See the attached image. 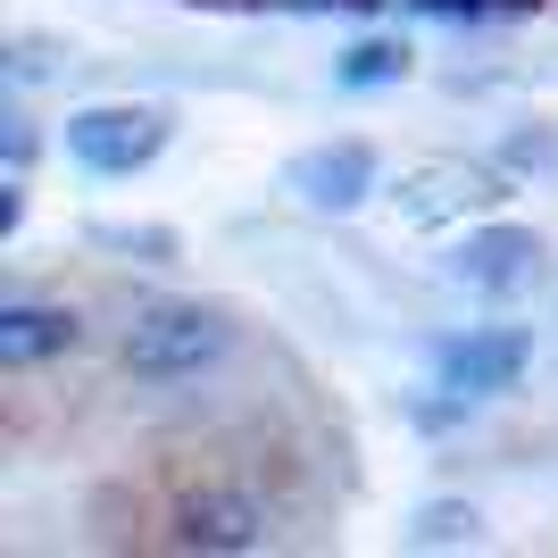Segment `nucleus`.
I'll use <instances>...</instances> for the list:
<instances>
[{
    "mask_svg": "<svg viewBox=\"0 0 558 558\" xmlns=\"http://www.w3.org/2000/svg\"><path fill=\"white\" fill-rule=\"evenodd\" d=\"M233 359V317L209 301H159L117 333V367L134 384H201Z\"/></svg>",
    "mask_w": 558,
    "mask_h": 558,
    "instance_id": "nucleus-2",
    "label": "nucleus"
},
{
    "mask_svg": "<svg viewBox=\"0 0 558 558\" xmlns=\"http://www.w3.org/2000/svg\"><path fill=\"white\" fill-rule=\"evenodd\" d=\"M500 167H509V175H550V167H558V134H550V125H525V134H509Z\"/></svg>",
    "mask_w": 558,
    "mask_h": 558,
    "instance_id": "nucleus-12",
    "label": "nucleus"
},
{
    "mask_svg": "<svg viewBox=\"0 0 558 558\" xmlns=\"http://www.w3.org/2000/svg\"><path fill=\"white\" fill-rule=\"evenodd\" d=\"M93 251L142 258V267H175V233L167 226H93Z\"/></svg>",
    "mask_w": 558,
    "mask_h": 558,
    "instance_id": "nucleus-11",
    "label": "nucleus"
},
{
    "mask_svg": "<svg viewBox=\"0 0 558 558\" xmlns=\"http://www.w3.org/2000/svg\"><path fill=\"white\" fill-rule=\"evenodd\" d=\"M492 201H509V167H484V159H417V167H400V184H392L400 226H417V233L466 226Z\"/></svg>",
    "mask_w": 558,
    "mask_h": 558,
    "instance_id": "nucleus-3",
    "label": "nucleus"
},
{
    "mask_svg": "<svg viewBox=\"0 0 558 558\" xmlns=\"http://www.w3.org/2000/svg\"><path fill=\"white\" fill-rule=\"evenodd\" d=\"M75 342H84V326H75L68 301H0V367L9 375L50 367V359H68Z\"/></svg>",
    "mask_w": 558,
    "mask_h": 558,
    "instance_id": "nucleus-8",
    "label": "nucleus"
},
{
    "mask_svg": "<svg viewBox=\"0 0 558 558\" xmlns=\"http://www.w3.org/2000/svg\"><path fill=\"white\" fill-rule=\"evenodd\" d=\"M167 109L150 100H93V109L68 117V159L84 175H142V167L167 150Z\"/></svg>",
    "mask_w": 558,
    "mask_h": 558,
    "instance_id": "nucleus-4",
    "label": "nucleus"
},
{
    "mask_svg": "<svg viewBox=\"0 0 558 558\" xmlns=\"http://www.w3.org/2000/svg\"><path fill=\"white\" fill-rule=\"evenodd\" d=\"M25 167H34V117L9 109V175H25Z\"/></svg>",
    "mask_w": 558,
    "mask_h": 558,
    "instance_id": "nucleus-13",
    "label": "nucleus"
},
{
    "mask_svg": "<svg viewBox=\"0 0 558 558\" xmlns=\"http://www.w3.org/2000/svg\"><path fill=\"white\" fill-rule=\"evenodd\" d=\"M400 75H409V43L400 34H367V43H350L333 59V84L342 93H392Z\"/></svg>",
    "mask_w": 558,
    "mask_h": 558,
    "instance_id": "nucleus-9",
    "label": "nucleus"
},
{
    "mask_svg": "<svg viewBox=\"0 0 558 558\" xmlns=\"http://www.w3.org/2000/svg\"><path fill=\"white\" fill-rule=\"evenodd\" d=\"M534 367V342L517 326H466L434 350V384L466 400H492V392H517V375Z\"/></svg>",
    "mask_w": 558,
    "mask_h": 558,
    "instance_id": "nucleus-5",
    "label": "nucleus"
},
{
    "mask_svg": "<svg viewBox=\"0 0 558 558\" xmlns=\"http://www.w3.org/2000/svg\"><path fill=\"white\" fill-rule=\"evenodd\" d=\"M25 226V175H9L0 184V233H17Z\"/></svg>",
    "mask_w": 558,
    "mask_h": 558,
    "instance_id": "nucleus-14",
    "label": "nucleus"
},
{
    "mask_svg": "<svg viewBox=\"0 0 558 558\" xmlns=\"http://www.w3.org/2000/svg\"><path fill=\"white\" fill-rule=\"evenodd\" d=\"M475 534H484L475 500H425V509L409 517V542H417V550H466Z\"/></svg>",
    "mask_w": 558,
    "mask_h": 558,
    "instance_id": "nucleus-10",
    "label": "nucleus"
},
{
    "mask_svg": "<svg viewBox=\"0 0 558 558\" xmlns=\"http://www.w3.org/2000/svg\"><path fill=\"white\" fill-rule=\"evenodd\" d=\"M534 258H542L534 226H466V242H450L442 276L466 283V292H517L534 276Z\"/></svg>",
    "mask_w": 558,
    "mask_h": 558,
    "instance_id": "nucleus-7",
    "label": "nucleus"
},
{
    "mask_svg": "<svg viewBox=\"0 0 558 558\" xmlns=\"http://www.w3.org/2000/svg\"><path fill=\"white\" fill-rule=\"evenodd\" d=\"M283 525V500L276 484H258L251 466L233 459H209L201 475L167 492L159 509V542L167 550H201V558H242V550H267Z\"/></svg>",
    "mask_w": 558,
    "mask_h": 558,
    "instance_id": "nucleus-1",
    "label": "nucleus"
},
{
    "mask_svg": "<svg viewBox=\"0 0 558 558\" xmlns=\"http://www.w3.org/2000/svg\"><path fill=\"white\" fill-rule=\"evenodd\" d=\"M375 175H384V167H375L367 142H317V150H301V159L283 167V192L317 217H350L375 192Z\"/></svg>",
    "mask_w": 558,
    "mask_h": 558,
    "instance_id": "nucleus-6",
    "label": "nucleus"
}]
</instances>
